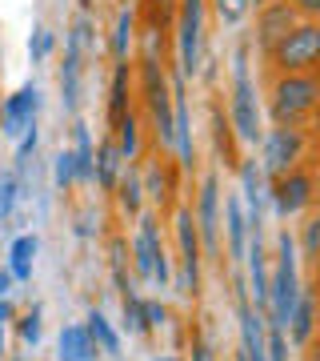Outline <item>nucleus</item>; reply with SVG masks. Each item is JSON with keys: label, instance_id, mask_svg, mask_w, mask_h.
<instances>
[{"label": "nucleus", "instance_id": "obj_1", "mask_svg": "<svg viewBox=\"0 0 320 361\" xmlns=\"http://www.w3.org/2000/svg\"><path fill=\"white\" fill-rule=\"evenodd\" d=\"M160 28H144V52H141V85H144V109L153 116V133L160 149H177V113H172V89L160 61Z\"/></svg>", "mask_w": 320, "mask_h": 361}, {"label": "nucleus", "instance_id": "obj_2", "mask_svg": "<svg viewBox=\"0 0 320 361\" xmlns=\"http://www.w3.org/2000/svg\"><path fill=\"white\" fill-rule=\"evenodd\" d=\"M269 113L276 125H305L320 113V73H281L269 85Z\"/></svg>", "mask_w": 320, "mask_h": 361}, {"label": "nucleus", "instance_id": "obj_3", "mask_svg": "<svg viewBox=\"0 0 320 361\" xmlns=\"http://www.w3.org/2000/svg\"><path fill=\"white\" fill-rule=\"evenodd\" d=\"M296 301H300V257H296V241L293 233L276 237V265H272V281H269V325L272 329H288Z\"/></svg>", "mask_w": 320, "mask_h": 361}, {"label": "nucleus", "instance_id": "obj_4", "mask_svg": "<svg viewBox=\"0 0 320 361\" xmlns=\"http://www.w3.org/2000/svg\"><path fill=\"white\" fill-rule=\"evenodd\" d=\"M264 65L272 77L281 73H320V20H296L269 52H264Z\"/></svg>", "mask_w": 320, "mask_h": 361}, {"label": "nucleus", "instance_id": "obj_5", "mask_svg": "<svg viewBox=\"0 0 320 361\" xmlns=\"http://www.w3.org/2000/svg\"><path fill=\"white\" fill-rule=\"evenodd\" d=\"M229 125L236 129L244 145L264 141L260 125V101H256V80L248 73V44H236L232 52V101H229Z\"/></svg>", "mask_w": 320, "mask_h": 361}, {"label": "nucleus", "instance_id": "obj_6", "mask_svg": "<svg viewBox=\"0 0 320 361\" xmlns=\"http://www.w3.org/2000/svg\"><path fill=\"white\" fill-rule=\"evenodd\" d=\"M132 261H136V273L144 281H156L165 289L172 281V269H168V249L160 241V225L156 217L141 213V225H136V237H132Z\"/></svg>", "mask_w": 320, "mask_h": 361}, {"label": "nucleus", "instance_id": "obj_7", "mask_svg": "<svg viewBox=\"0 0 320 361\" xmlns=\"http://www.w3.org/2000/svg\"><path fill=\"white\" fill-rule=\"evenodd\" d=\"M305 161V133L300 125H272L264 133V141H260V169H264V177H281L288 169H296Z\"/></svg>", "mask_w": 320, "mask_h": 361}, {"label": "nucleus", "instance_id": "obj_8", "mask_svg": "<svg viewBox=\"0 0 320 361\" xmlns=\"http://www.w3.org/2000/svg\"><path fill=\"white\" fill-rule=\"evenodd\" d=\"M200 44H205V0H180L177 61H180V77L184 80H192L200 73Z\"/></svg>", "mask_w": 320, "mask_h": 361}, {"label": "nucleus", "instance_id": "obj_9", "mask_svg": "<svg viewBox=\"0 0 320 361\" xmlns=\"http://www.w3.org/2000/svg\"><path fill=\"white\" fill-rule=\"evenodd\" d=\"M269 201H272V209H276L281 217L305 213V209L316 201V177H312V169L296 165V169H288V173H281V177H272Z\"/></svg>", "mask_w": 320, "mask_h": 361}, {"label": "nucleus", "instance_id": "obj_10", "mask_svg": "<svg viewBox=\"0 0 320 361\" xmlns=\"http://www.w3.org/2000/svg\"><path fill=\"white\" fill-rule=\"evenodd\" d=\"M37 113H40V89L37 85H20L13 97H4V104H0V137L20 141L37 125Z\"/></svg>", "mask_w": 320, "mask_h": 361}, {"label": "nucleus", "instance_id": "obj_11", "mask_svg": "<svg viewBox=\"0 0 320 361\" xmlns=\"http://www.w3.org/2000/svg\"><path fill=\"white\" fill-rule=\"evenodd\" d=\"M196 233L208 253H220V177L208 173L200 180V197H196Z\"/></svg>", "mask_w": 320, "mask_h": 361}, {"label": "nucleus", "instance_id": "obj_12", "mask_svg": "<svg viewBox=\"0 0 320 361\" xmlns=\"http://www.w3.org/2000/svg\"><path fill=\"white\" fill-rule=\"evenodd\" d=\"M177 241H180V257H184V289L192 297L200 293V233H196V217L192 209H177Z\"/></svg>", "mask_w": 320, "mask_h": 361}, {"label": "nucleus", "instance_id": "obj_13", "mask_svg": "<svg viewBox=\"0 0 320 361\" xmlns=\"http://www.w3.org/2000/svg\"><path fill=\"white\" fill-rule=\"evenodd\" d=\"M296 20H300V16H296V8L288 0H264V4L256 8V49H260V56H264Z\"/></svg>", "mask_w": 320, "mask_h": 361}, {"label": "nucleus", "instance_id": "obj_14", "mask_svg": "<svg viewBox=\"0 0 320 361\" xmlns=\"http://www.w3.org/2000/svg\"><path fill=\"white\" fill-rule=\"evenodd\" d=\"M172 113H177L180 169H196V145H192V113H188V101H184V77H177V85H172Z\"/></svg>", "mask_w": 320, "mask_h": 361}, {"label": "nucleus", "instance_id": "obj_15", "mask_svg": "<svg viewBox=\"0 0 320 361\" xmlns=\"http://www.w3.org/2000/svg\"><path fill=\"white\" fill-rule=\"evenodd\" d=\"M80 73H84V52L68 40L64 65H60V101H64V113H72V116L80 109Z\"/></svg>", "mask_w": 320, "mask_h": 361}, {"label": "nucleus", "instance_id": "obj_16", "mask_svg": "<svg viewBox=\"0 0 320 361\" xmlns=\"http://www.w3.org/2000/svg\"><path fill=\"white\" fill-rule=\"evenodd\" d=\"M224 229H229V261H244V249H248V213H244L236 193L224 197Z\"/></svg>", "mask_w": 320, "mask_h": 361}, {"label": "nucleus", "instance_id": "obj_17", "mask_svg": "<svg viewBox=\"0 0 320 361\" xmlns=\"http://www.w3.org/2000/svg\"><path fill=\"white\" fill-rule=\"evenodd\" d=\"M284 337H293V345H300V349L316 337V293H312V289H308V293L300 289V301H296L293 317H288Z\"/></svg>", "mask_w": 320, "mask_h": 361}, {"label": "nucleus", "instance_id": "obj_18", "mask_svg": "<svg viewBox=\"0 0 320 361\" xmlns=\"http://www.w3.org/2000/svg\"><path fill=\"white\" fill-rule=\"evenodd\" d=\"M116 205H120V213L124 217H141V205H144V177L141 169H136V161H124V173H120V180H116Z\"/></svg>", "mask_w": 320, "mask_h": 361}, {"label": "nucleus", "instance_id": "obj_19", "mask_svg": "<svg viewBox=\"0 0 320 361\" xmlns=\"http://www.w3.org/2000/svg\"><path fill=\"white\" fill-rule=\"evenodd\" d=\"M60 361H96V341L89 325H64L60 329Z\"/></svg>", "mask_w": 320, "mask_h": 361}, {"label": "nucleus", "instance_id": "obj_20", "mask_svg": "<svg viewBox=\"0 0 320 361\" xmlns=\"http://www.w3.org/2000/svg\"><path fill=\"white\" fill-rule=\"evenodd\" d=\"M37 233H20L13 245H8V273L13 281H32V261H37Z\"/></svg>", "mask_w": 320, "mask_h": 361}, {"label": "nucleus", "instance_id": "obj_21", "mask_svg": "<svg viewBox=\"0 0 320 361\" xmlns=\"http://www.w3.org/2000/svg\"><path fill=\"white\" fill-rule=\"evenodd\" d=\"M128 92H132V65L128 61H116L113 89H108V125H116L128 113Z\"/></svg>", "mask_w": 320, "mask_h": 361}, {"label": "nucleus", "instance_id": "obj_22", "mask_svg": "<svg viewBox=\"0 0 320 361\" xmlns=\"http://www.w3.org/2000/svg\"><path fill=\"white\" fill-rule=\"evenodd\" d=\"M120 173H124V157H120V145H116V141H101V149H96V180H101L104 193H113V189H116Z\"/></svg>", "mask_w": 320, "mask_h": 361}, {"label": "nucleus", "instance_id": "obj_23", "mask_svg": "<svg viewBox=\"0 0 320 361\" xmlns=\"http://www.w3.org/2000/svg\"><path fill=\"white\" fill-rule=\"evenodd\" d=\"M113 129H116V145H120V157H124V161H136V157H141V121H136V113L128 109V113L120 116V121H116Z\"/></svg>", "mask_w": 320, "mask_h": 361}, {"label": "nucleus", "instance_id": "obj_24", "mask_svg": "<svg viewBox=\"0 0 320 361\" xmlns=\"http://www.w3.org/2000/svg\"><path fill=\"white\" fill-rule=\"evenodd\" d=\"M132 40H136V13L132 8H120L116 13V28H113V56L116 61H128Z\"/></svg>", "mask_w": 320, "mask_h": 361}, {"label": "nucleus", "instance_id": "obj_25", "mask_svg": "<svg viewBox=\"0 0 320 361\" xmlns=\"http://www.w3.org/2000/svg\"><path fill=\"white\" fill-rule=\"evenodd\" d=\"M144 177V185H148V193H153V201L156 205H168V197H172V180H168V161H160L156 157L153 165L141 173Z\"/></svg>", "mask_w": 320, "mask_h": 361}, {"label": "nucleus", "instance_id": "obj_26", "mask_svg": "<svg viewBox=\"0 0 320 361\" xmlns=\"http://www.w3.org/2000/svg\"><path fill=\"white\" fill-rule=\"evenodd\" d=\"M89 334H92V341H96V349L113 353V357H120V337H116V329L108 325V317H104V313H96V310L89 313Z\"/></svg>", "mask_w": 320, "mask_h": 361}, {"label": "nucleus", "instance_id": "obj_27", "mask_svg": "<svg viewBox=\"0 0 320 361\" xmlns=\"http://www.w3.org/2000/svg\"><path fill=\"white\" fill-rule=\"evenodd\" d=\"M300 261H308L320 273V213H312L300 229Z\"/></svg>", "mask_w": 320, "mask_h": 361}, {"label": "nucleus", "instance_id": "obj_28", "mask_svg": "<svg viewBox=\"0 0 320 361\" xmlns=\"http://www.w3.org/2000/svg\"><path fill=\"white\" fill-rule=\"evenodd\" d=\"M20 177H16V169L13 173H0V225H8L16 213V201H20Z\"/></svg>", "mask_w": 320, "mask_h": 361}, {"label": "nucleus", "instance_id": "obj_29", "mask_svg": "<svg viewBox=\"0 0 320 361\" xmlns=\"http://www.w3.org/2000/svg\"><path fill=\"white\" fill-rule=\"evenodd\" d=\"M16 334H20V341H25V345L37 349L40 345V334H44V310H40V305H32V310L20 313V317H16Z\"/></svg>", "mask_w": 320, "mask_h": 361}, {"label": "nucleus", "instance_id": "obj_30", "mask_svg": "<svg viewBox=\"0 0 320 361\" xmlns=\"http://www.w3.org/2000/svg\"><path fill=\"white\" fill-rule=\"evenodd\" d=\"M52 180H56L60 193L72 189V180H77V153L72 149H60V153L52 157Z\"/></svg>", "mask_w": 320, "mask_h": 361}, {"label": "nucleus", "instance_id": "obj_31", "mask_svg": "<svg viewBox=\"0 0 320 361\" xmlns=\"http://www.w3.org/2000/svg\"><path fill=\"white\" fill-rule=\"evenodd\" d=\"M212 13L220 16V25L236 28L244 16L252 13V0H212Z\"/></svg>", "mask_w": 320, "mask_h": 361}, {"label": "nucleus", "instance_id": "obj_32", "mask_svg": "<svg viewBox=\"0 0 320 361\" xmlns=\"http://www.w3.org/2000/svg\"><path fill=\"white\" fill-rule=\"evenodd\" d=\"M52 32L44 25H32V37H28V56H32V65H40V61H49V52H52Z\"/></svg>", "mask_w": 320, "mask_h": 361}, {"label": "nucleus", "instance_id": "obj_33", "mask_svg": "<svg viewBox=\"0 0 320 361\" xmlns=\"http://www.w3.org/2000/svg\"><path fill=\"white\" fill-rule=\"evenodd\" d=\"M124 325L132 334H148V322H144V301L136 293H124Z\"/></svg>", "mask_w": 320, "mask_h": 361}, {"label": "nucleus", "instance_id": "obj_34", "mask_svg": "<svg viewBox=\"0 0 320 361\" xmlns=\"http://www.w3.org/2000/svg\"><path fill=\"white\" fill-rule=\"evenodd\" d=\"M37 145H40V129L32 125V129L20 137V145H16V165H20V161H28V157L37 153Z\"/></svg>", "mask_w": 320, "mask_h": 361}, {"label": "nucleus", "instance_id": "obj_35", "mask_svg": "<svg viewBox=\"0 0 320 361\" xmlns=\"http://www.w3.org/2000/svg\"><path fill=\"white\" fill-rule=\"evenodd\" d=\"M269 361H288V337L281 329H272L269 337Z\"/></svg>", "mask_w": 320, "mask_h": 361}, {"label": "nucleus", "instance_id": "obj_36", "mask_svg": "<svg viewBox=\"0 0 320 361\" xmlns=\"http://www.w3.org/2000/svg\"><path fill=\"white\" fill-rule=\"evenodd\" d=\"M144 322H148V329H160L168 322V310L160 301H144Z\"/></svg>", "mask_w": 320, "mask_h": 361}, {"label": "nucleus", "instance_id": "obj_37", "mask_svg": "<svg viewBox=\"0 0 320 361\" xmlns=\"http://www.w3.org/2000/svg\"><path fill=\"white\" fill-rule=\"evenodd\" d=\"M296 8V16H305V20H320V0H288Z\"/></svg>", "mask_w": 320, "mask_h": 361}, {"label": "nucleus", "instance_id": "obj_38", "mask_svg": "<svg viewBox=\"0 0 320 361\" xmlns=\"http://www.w3.org/2000/svg\"><path fill=\"white\" fill-rule=\"evenodd\" d=\"M192 361H212V349L200 334H192Z\"/></svg>", "mask_w": 320, "mask_h": 361}, {"label": "nucleus", "instance_id": "obj_39", "mask_svg": "<svg viewBox=\"0 0 320 361\" xmlns=\"http://www.w3.org/2000/svg\"><path fill=\"white\" fill-rule=\"evenodd\" d=\"M13 317H16L13 301H8V297H0V325H4V322H13Z\"/></svg>", "mask_w": 320, "mask_h": 361}, {"label": "nucleus", "instance_id": "obj_40", "mask_svg": "<svg viewBox=\"0 0 320 361\" xmlns=\"http://www.w3.org/2000/svg\"><path fill=\"white\" fill-rule=\"evenodd\" d=\"M305 361H320V334L305 345Z\"/></svg>", "mask_w": 320, "mask_h": 361}, {"label": "nucleus", "instance_id": "obj_41", "mask_svg": "<svg viewBox=\"0 0 320 361\" xmlns=\"http://www.w3.org/2000/svg\"><path fill=\"white\" fill-rule=\"evenodd\" d=\"M8 293H13V273L0 269V297H8Z\"/></svg>", "mask_w": 320, "mask_h": 361}, {"label": "nucleus", "instance_id": "obj_42", "mask_svg": "<svg viewBox=\"0 0 320 361\" xmlns=\"http://www.w3.org/2000/svg\"><path fill=\"white\" fill-rule=\"evenodd\" d=\"M312 293H316V334H320V277H316V289Z\"/></svg>", "mask_w": 320, "mask_h": 361}, {"label": "nucleus", "instance_id": "obj_43", "mask_svg": "<svg viewBox=\"0 0 320 361\" xmlns=\"http://www.w3.org/2000/svg\"><path fill=\"white\" fill-rule=\"evenodd\" d=\"M92 4H96V0H80V13H92Z\"/></svg>", "mask_w": 320, "mask_h": 361}, {"label": "nucleus", "instance_id": "obj_44", "mask_svg": "<svg viewBox=\"0 0 320 361\" xmlns=\"http://www.w3.org/2000/svg\"><path fill=\"white\" fill-rule=\"evenodd\" d=\"M0 361H4V325H0Z\"/></svg>", "mask_w": 320, "mask_h": 361}, {"label": "nucleus", "instance_id": "obj_45", "mask_svg": "<svg viewBox=\"0 0 320 361\" xmlns=\"http://www.w3.org/2000/svg\"><path fill=\"white\" fill-rule=\"evenodd\" d=\"M160 4H165V0H160Z\"/></svg>", "mask_w": 320, "mask_h": 361}, {"label": "nucleus", "instance_id": "obj_46", "mask_svg": "<svg viewBox=\"0 0 320 361\" xmlns=\"http://www.w3.org/2000/svg\"><path fill=\"white\" fill-rule=\"evenodd\" d=\"M316 277H320V273H316Z\"/></svg>", "mask_w": 320, "mask_h": 361}, {"label": "nucleus", "instance_id": "obj_47", "mask_svg": "<svg viewBox=\"0 0 320 361\" xmlns=\"http://www.w3.org/2000/svg\"><path fill=\"white\" fill-rule=\"evenodd\" d=\"M13 361H16V357H13Z\"/></svg>", "mask_w": 320, "mask_h": 361}]
</instances>
